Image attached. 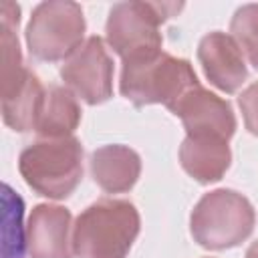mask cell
Returning a JSON list of instances; mask_svg holds the SVG:
<instances>
[{"label": "cell", "mask_w": 258, "mask_h": 258, "mask_svg": "<svg viewBox=\"0 0 258 258\" xmlns=\"http://www.w3.org/2000/svg\"><path fill=\"white\" fill-rule=\"evenodd\" d=\"M200 87L189 60L157 50L123 60L119 91L135 107L161 103L169 111L191 89Z\"/></svg>", "instance_id": "1"}, {"label": "cell", "mask_w": 258, "mask_h": 258, "mask_svg": "<svg viewBox=\"0 0 258 258\" xmlns=\"http://www.w3.org/2000/svg\"><path fill=\"white\" fill-rule=\"evenodd\" d=\"M141 230L137 208L129 200L103 198L87 206L73 226L77 258H127Z\"/></svg>", "instance_id": "2"}, {"label": "cell", "mask_w": 258, "mask_h": 258, "mask_svg": "<svg viewBox=\"0 0 258 258\" xmlns=\"http://www.w3.org/2000/svg\"><path fill=\"white\" fill-rule=\"evenodd\" d=\"M18 171L34 194L64 200L83 179V145L77 137H38L20 151Z\"/></svg>", "instance_id": "3"}, {"label": "cell", "mask_w": 258, "mask_h": 258, "mask_svg": "<svg viewBox=\"0 0 258 258\" xmlns=\"http://www.w3.org/2000/svg\"><path fill=\"white\" fill-rule=\"evenodd\" d=\"M256 212L246 196L218 187L204 194L189 214L194 242L206 250H230L250 238Z\"/></svg>", "instance_id": "4"}, {"label": "cell", "mask_w": 258, "mask_h": 258, "mask_svg": "<svg viewBox=\"0 0 258 258\" xmlns=\"http://www.w3.org/2000/svg\"><path fill=\"white\" fill-rule=\"evenodd\" d=\"M181 8L183 4L169 2H117L111 6L105 24L107 44L121 56V60L157 52L163 44V36L159 32L161 22Z\"/></svg>", "instance_id": "5"}, {"label": "cell", "mask_w": 258, "mask_h": 258, "mask_svg": "<svg viewBox=\"0 0 258 258\" xmlns=\"http://www.w3.org/2000/svg\"><path fill=\"white\" fill-rule=\"evenodd\" d=\"M85 14L71 0H48L34 6L24 30L30 56L42 62L67 60L85 40Z\"/></svg>", "instance_id": "6"}, {"label": "cell", "mask_w": 258, "mask_h": 258, "mask_svg": "<svg viewBox=\"0 0 258 258\" xmlns=\"http://www.w3.org/2000/svg\"><path fill=\"white\" fill-rule=\"evenodd\" d=\"M113 71L103 38L93 34L62 62L60 79L87 105H101L113 97Z\"/></svg>", "instance_id": "7"}, {"label": "cell", "mask_w": 258, "mask_h": 258, "mask_svg": "<svg viewBox=\"0 0 258 258\" xmlns=\"http://www.w3.org/2000/svg\"><path fill=\"white\" fill-rule=\"evenodd\" d=\"M73 216L64 206L38 204L30 210L24 238L30 258H73Z\"/></svg>", "instance_id": "8"}, {"label": "cell", "mask_w": 258, "mask_h": 258, "mask_svg": "<svg viewBox=\"0 0 258 258\" xmlns=\"http://www.w3.org/2000/svg\"><path fill=\"white\" fill-rule=\"evenodd\" d=\"M171 113L181 119L185 135H216L230 141L236 133L232 105L202 85L185 93Z\"/></svg>", "instance_id": "9"}, {"label": "cell", "mask_w": 258, "mask_h": 258, "mask_svg": "<svg viewBox=\"0 0 258 258\" xmlns=\"http://www.w3.org/2000/svg\"><path fill=\"white\" fill-rule=\"evenodd\" d=\"M198 60L206 79L222 93H236L248 79V67L238 42L222 32L214 30L202 36L198 44Z\"/></svg>", "instance_id": "10"}, {"label": "cell", "mask_w": 258, "mask_h": 258, "mask_svg": "<svg viewBox=\"0 0 258 258\" xmlns=\"http://www.w3.org/2000/svg\"><path fill=\"white\" fill-rule=\"evenodd\" d=\"M89 167L95 183L105 194H125L141 175V157L129 145L111 143L91 153Z\"/></svg>", "instance_id": "11"}, {"label": "cell", "mask_w": 258, "mask_h": 258, "mask_svg": "<svg viewBox=\"0 0 258 258\" xmlns=\"http://www.w3.org/2000/svg\"><path fill=\"white\" fill-rule=\"evenodd\" d=\"M179 163L198 183L222 179L232 163L228 139L216 135H185L179 145Z\"/></svg>", "instance_id": "12"}, {"label": "cell", "mask_w": 258, "mask_h": 258, "mask_svg": "<svg viewBox=\"0 0 258 258\" xmlns=\"http://www.w3.org/2000/svg\"><path fill=\"white\" fill-rule=\"evenodd\" d=\"M81 117L83 111L77 95L62 85H50L44 93L34 131L40 139L73 137L81 123Z\"/></svg>", "instance_id": "13"}, {"label": "cell", "mask_w": 258, "mask_h": 258, "mask_svg": "<svg viewBox=\"0 0 258 258\" xmlns=\"http://www.w3.org/2000/svg\"><path fill=\"white\" fill-rule=\"evenodd\" d=\"M44 93H46V89L42 87L40 79L30 69H26V73L16 83V87L8 93H2L4 123L18 133L34 131Z\"/></svg>", "instance_id": "14"}, {"label": "cell", "mask_w": 258, "mask_h": 258, "mask_svg": "<svg viewBox=\"0 0 258 258\" xmlns=\"http://www.w3.org/2000/svg\"><path fill=\"white\" fill-rule=\"evenodd\" d=\"M230 36L258 71V4L240 6L230 20Z\"/></svg>", "instance_id": "15"}, {"label": "cell", "mask_w": 258, "mask_h": 258, "mask_svg": "<svg viewBox=\"0 0 258 258\" xmlns=\"http://www.w3.org/2000/svg\"><path fill=\"white\" fill-rule=\"evenodd\" d=\"M238 107L244 117V125L248 133L258 137V81L246 87L238 97Z\"/></svg>", "instance_id": "16"}, {"label": "cell", "mask_w": 258, "mask_h": 258, "mask_svg": "<svg viewBox=\"0 0 258 258\" xmlns=\"http://www.w3.org/2000/svg\"><path fill=\"white\" fill-rule=\"evenodd\" d=\"M244 258H258V240L256 242H252L250 246H248V250H246V256Z\"/></svg>", "instance_id": "17"}]
</instances>
